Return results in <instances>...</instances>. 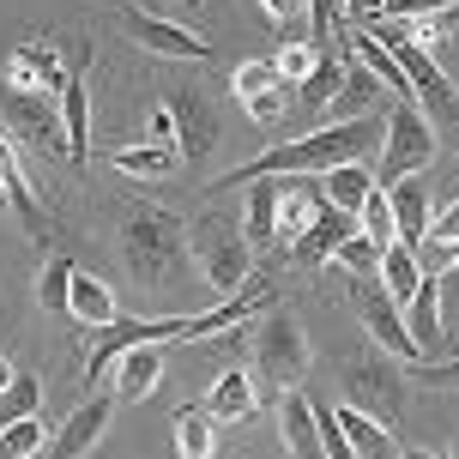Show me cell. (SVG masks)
Returning a JSON list of instances; mask_svg holds the SVG:
<instances>
[{
	"instance_id": "35",
	"label": "cell",
	"mask_w": 459,
	"mask_h": 459,
	"mask_svg": "<svg viewBox=\"0 0 459 459\" xmlns=\"http://www.w3.org/2000/svg\"><path fill=\"white\" fill-rule=\"evenodd\" d=\"M357 230H363V236H368L381 254L393 248V206H387V187H368L363 212H357Z\"/></svg>"
},
{
	"instance_id": "37",
	"label": "cell",
	"mask_w": 459,
	"mask_h": 459,
	"mask_svg": "<svg viewBox=\"0 0 459 459\" xmlns=\"http://www.w3.org/2000/svg\"><path fill=\"white\" fill-rule=\"evenodd\" d=\"M321 55H326V48H315L308 37H290V43L273 55V61H278V79H284V85H302V79L315 73V61H321Z\"/></svg>"
},
{
	"instance_id": "9",
	"label": "cell",
	"mask_w": 459,
	"mask_h": 459,
	"mask_svg": "<svg viewBox=\"0 0 459 459\" xmlns=\"http://www.w3.org/2000/svg\"><path fill=\"white\" fill-rule=\"evenodd\" d=\"M115 405H121V399H115L109 387H91V393H85V399H79V405L67 411V423H61V429L48 436L43 459H85L97 441H103V429H109Z\"/></svg>"
},
{
	"instance_id": "17",
	"label": "cell",
	"mask_w": 459,
	"mask_h": 459,
	"mask_svg": "<svg viewBox=\"0 0 459 459\" xmlns=\"http://www.w3.org/2000/svg\"><path fill=\"white\" fill-rule=\"evenodd\" d=\"M158 381H163V344H134L127 357H115V368H109V393L115 399H152L158 393Z\"/></svg>"
},
{
	"instance_id": "20",
	"label": "cell",
	"mask_w": 459,
	"mask_h": 459,
	"mask_svg": "<svg viewBox=\"0 0 459 459\" xmlns=\"http://www.w3.org/2000/svg\"><path fill=\"white\" fill-rule=\"evenodd\" d=\"M278 423H284V441H290V454H297V459H326L315 399H302V393H284V405H278Z\"/></svg>"
},
{
	"instance_id": "21",
	"label": "cell",
	"mask_w": 459,
	"mask_h": 459,
	"mask_svg": "<svg viewBox=\"0 0 459 459\" xmlns=\"http://www.w3.org/2000/svg\"><path fill=\"white\" fill-rule=\"evenodd\" d=\"M321 206H326L321 182H278V242H297Z\"/></svg>"
},
{
	"instance_id": "4",
	"label": "cell",
	"mask_w": 459,
	"mask_h": 459,
	"mask_svg": "<svg viewBox=\"0 0 459 459\" xmlns=\"http://www.w3.org/2000/svg\"><path fill=\"white\" fill-rule=\"evenodd\" d=\"M187 248H194V266H200V284L224 290V297H242L254 278V248L242 224L224 218V212H200L187 224Z\"/></svg>"
},
{
	"instance_id": "8",
	"label": "cell",
	"mask_w": 459,
	"mask_h": 459,
	"mask_svg": "<svg viewBox=\"0 0 459 459\" xmlns=\"http://www.w3.org/2000/svg\"><path fill=\"white\" fill-rule=\"evenodd\" d=\"M351 297H357V315H363V326H368V339L387 351L393 363H405V368H417L423 357H417V344H411V333H405V315H399V302L375 284V278H351Z\"/></svg>"
},
{
	"instance_id": "11",
	"label": "cell",
	"mask_w": 459,
	"mask_h": 459,
	"mask_svg": "<svg viewBox=\"0 0 459 459\" xmlns=\"http://www.w3.org/2000/svg\"><path fill=\"white\" fill-rule=\"evenodd\" d=\"M127 37H134L139 48L163 55V61H212V43H206V37H194V30H182V24L145 13V6H134V13H127Z\"/></svg>"
},
{
	"instance_id": "7",
	"label": "cell",
	"mask_w": 459,
	"mask_h": 459,
	"mask_svg": "<svg viewBox=\"0 0 459 459\" xmlns=\"http://www.w3.org/2000/svg\"><path fill=\"white\" fill-rule=\"evenodd\" d=\"M344 405L368 411L375 423H393V417L405 411V363H393L387 351L351 363L344 368Z\"/></svg>"
},
{
	"instance_id": "34",
	"label": "cell",
	"mask_w": 459,
	"mask_h": 459,
	"mask_svg": "<svg viewBox=\"0 0 459 459\" xmlns=\"http://www.w3.org/2000/svg\"><path fill=\"white\" fill-rule=\"evenodd\" d=\"M43 411V381L37 375H13V387L0 393V429L19 423V417H37Z\"/></svg>"
},
{
	"instance_id": "32",
	"label": "cell",
	"mask_w": 459,
	"mask_h": 459,
	"mask_svg": "<svg viewBox=\"0 0 459 459\" xmlns=\"http://www.w3.org/2000/svg\"><path fill=\"white\" fill-rule=\"evenodd\" d=\"M43 447H48L43 411H37V417H19V423H6V429H0V459H37Z\"/></svg>"
},
{
	"instance_id": "47",
	"label": "cell",
	"mask_w": 459,
	"mask_h": 459,
	"mask_svg": "<svg viewBox=\"0 0 459 459\" xmlns=\"http://www.w3.org/2000/svg\"><path fill=\"white\" fill-rule=\"evenodd\" d=\"M429 230H436V236H459V200L447 212H436V224H429Z\"/></svg>"
},
{
	"instance_id": "3",
	"label": "cell",
	"mask_w": 459,
	"mask_h": 459,
	"mask_svg": "<svg viewBox=\"0 0 459 459\" xmlns=\"http://www.w3.org/2000/svg\"><path fill=\"white\" fill-rule=\"evenodd\" d=\"M368 37L387 48L393 61H399V73L411 79V97H417V109L429 115V127H436V134H459V91L447 85V73L436 67V55L411 37V24L381 19V24H368Z\"/></svg>"
},
{
	"instance_id": "1",
	"label": "cell",
	"mask_w": 459,
	"mask_h": 459,
	"mask_svg": "<svg viewBox=\"0 0 459 459\" xmlns=\"http://www.w3.org/2000/svg\"><path fill=\"white\" fill-rule=\"evenodd\" d=\"M381 134H387L381 115L326 121V127L290 139V145H273V152H260V158L236 163L230 176H218V187H248V182H266V176H326V169H339V163H368L381 152Z\"/></svg>"
},
{
	"instance_id": "28",
	"label": "cell",
	"mask_w": 459,
	"mask_h": 459,
	"mask_svg": "<svg viewBox=\"0 0 459 459\" xmlns=\"http://www.w3.org/2000/svg\"><path fill=\"white\" fill-rule=\"evenodd\" d=\"M176 447H182V459H212L218 454V417L206 405H182L176 411Z\"/></svg>"
},
{
	"instance_id": "49",
	"label": "cell",
	"mask_w": 459,
	"mask_h": 459,
	"mask_svg": "<svg viewBox=\"0 0 459 459\" xmlns=\"http://www.w3.org/2000/svg\"><path fill=\"white\" fill-rule=\"evenodd\" d=\"M13 375H19V368H13V363H0V393L13 387Z\"/></svg>"
},
{
	"instance_id": "10",
	"label": "cell",
	"mask_w": 459,
	"mask_h": 459,
	"mask_svg": "<svg viewBox=\"0 0 459 459\" xmlns=\"http://www.w3.org/2000/svg\"><path fill=\"white\" fill-rule=\"evenodd\" d=\"M0 127L19 134L24 145H61V152H67L61 97H48V91H6V103H0Z\"/></svg>"
},
{
	"instance_id": "41",
	"label": "cell",
	"mask_w": 459,
	"mask_h": 459,
	"mask_svg": "<svg viewBox=\"0 0 459 459\" xmlns=\"http://www.w3.org/2000/svg\"><path fill=\"white\" fill-rule=\"evenodd\" d=\"M315 417H321L326 459H357V447H351V436H344V423H339V405H315Z\"/></svg>"
},
{
	"instance_id": "5",
	"label": "cell",
	"mask_w": 459,
	"mask_h": 459,
	"mask_svg": "<svg viewBox=\"0 0 459 459\" xmlns=\"http://www.w3.org/2000/svg\"><path fill=\"white\" fill-rule=\"evenodd\" d=\"M254 375L273 393L302 387V375H308V339H302V326H297L290 308H260V315H254Z\"/></svg>"
},
{
	"instance_id": "25",
	"label": "cell",
	"mask_w": 459,
	"mask_h": 459,
	"mask_svg": "<svg viewBox=\"0 0 459 459\" xmlns=\"http://www.w3.org/2000/svg\"><path fill=\"white\" fill-rule=\"evenodd\" d=\"M67 308H73V321L85 326V333H103V326L115 321V297H109V284H103L97 273H73Z\"/></svg>"
},
{
	"instance_id": "22",
	"label": "cell",
	"mask_w": 459,
	"mask_h": 459,
	"mask_svg": "<svg viewBox=\"0 0 459 459\" xmlns=\"http://www.w3.org/2000/svg\"><path fill=\"white\" fill-rule=\"evenodd\" d=\"M0 194L13 200V212H19V224H24V230H37V236H43L48 212H43V200L30 194V182H24L19 158H13V145H6V127H0Z\"/></svg>"
},
{
	"instance_id": "27",
	"label": "cell",
	"mask_w": 459,
	"mask_h": 459,
	"mask_svg": "<svg viewBox=\"0 0 459 459\" xmlns=\"http://www.w3.org/2000/svg\"><path fill=\"white\" fill-rule=\"evenodd\" d=\"M109 163L121 169V176H139V182H152V176H169V169L182 163V152H176V145H152V139H134V145H115Z\"/></svg>"
},
{
	"instance_id": "26",
	"label": "cell",
	"mask_w": 459,
	"mask_h": 459,
	"mask_svg": "<svg viewBox=\"0 0 459 459\" xmlns=\"http://www.w3.org/2000/svg\"><path fill=\"white\" fill-rule=\"evenodd\" d=\"M321 182V194H326V206H339V212H363V200H368V187H375V169L368 163H339V169H326V176H315Z\"/></svg>"
},
{
	"instance_id": "36",
	"label": "cell",
	"mask_w": 459,
	"mask_h": 459,
	"mask_svg": "<svg viewBox=\"0 0 459 459\" xmlns=\"http://www.w3.org/2000/svg\"><path fill=\"white\" fill-rule=\"evenodd\" d=\"M411 254H417V273L423 278H447L459 266V236H436V230H429Z\"/></svg>"
},
{
	"instance_id": "2",
	"label": "cell",
	"mask_w": 459,
	"mask_h": 459,
	"mask_svg": "<svg viewBox=\"0 0 459 459\" xmlns=\"http://www.w3.org/2000/svg\"><path fill=\"white\" fill-rule=\"evenodd\" d=\"M115 248L127 260L134 284L145 290H182L187 266H194V248H187V224L182 212L152 206V200H134L115 224Z\"/></svg>"
},
{
	"instance_id": "24",
	"label": "cell",
	"mask_w": 459,
	"mask_h": 459,
	"mask_svg": "<svg viewBox=\"0 0 459 459\" xmlns=\"http://www.w3.org/2000/svg\"><path fill=\"white\" fill-rule=\"evenodd\" d=\"M254 405H260V393H254V375H242V368L218 375L212 393H206V411L218 423H242V417H254Z\"/></svg>"
},
{
	"instance_id": "13",
	"label": "cell",
	"mask_w": 459,
	"mask_h": 459,
	"mask_svg": "<svg viewBox=\"0 0 459 459\" xmlns=\"http://www.w3.org/2000/svg\"><path fill=\"white\" fill-rule=\"evenodd\" d=\"M387 206H393V242H405V248H417V242L429 236V224H436V200H429V182H423V176L393 182Z\"/></svg>"
},
{
	"instance_id": "6",
	"label": "cell",
	"mask_w": 459,
	"mask_h": 459,
	"mask_svg": "<svg viewBox=\"0 0 459 459\" xmlns=\"http://www.w3.org/2000/svg\"><path fill=\"white\" fill-rule=\"evenodd\" d=\"M441 152V134L429 127V115L417 109V103H399V109L387 115V134H381V182L375 187H393V182H405V176H423L429 163H436Z\"/></svg>"
},
{
	"instance_id": "23",
	"label": "cell",
	"mask_w": 459,
	"mask_h": 459,
	"mask_svg": "<svg viewBox=\"0 0 459 459\" xmlns=\"http://www.w3.org/2000/svg\"><path fill=\"white\" fill-rule=\"evenodd\" d=\"M242 236H248L254 254L278 248V182H248V218H242Z\"/></svg>"
},
{
	"instance_id": "33",
	"label": "cell",
	"mask_w": 459,
	"mask_h": 459,
	"mask_svg": "<svg viewBox=\"0 0 459 459\" xmlns=\"http://www.w3.org/2000/svg\"><path fill=\"white\" fill-rule=\"evenodd\" d=\"M339 85H344V61H339V55H321V61H315V73L297 85V97L308 103V109H326V103L339 97Z\"/></svg>"
},
{
	"instance_id": "30",
	"label": "cell",
	"mask_w": 459,
	"mask_h": 459,
	"mask_svg": "<svg viewBox=\"0 0 459 459\" xmlns=\"http://www.w3.org/2000/svg\"><path fill=\"white\" fill-rule=\"evenodd\" d=\"M417 284H423V273H417V254L405 248V242H393L387 254H381V290H387L399 308L417 297Z\"/></svg>"
},
{
	"instance_id": "43",
	"label": "cell",
	"mask_w": 459,
	"mask_h": 459,
	"mask_svg": "<svg viewBox=\"0 0 459 459\" xmlns=\"http://www.w3.org/2000/svg\"><path fill=\"white\" fill-rule=\"evenodd\" d=\"M260 6H266V19L284 24V30H302V24H308V0H260Z\"/></svg>"
},
{
	"instance_id": "45",
	"label": "cell",
	"mask_w": 459,
	"mask_h": 459,
	"mask_svg": "<svg viewBox=\"0 0 459 459\" xmlns=\"http://www.w3.org/2000/svg\"><path fill=\"white\" fill-rule=\"evenodd\" d=\"M145 139H152V145H176V115H169V103H152V115H145Z\"/></svg>"
},
{
	"instance_id": "46",
	"label": "cell",
	"mask_w": 459,
	"mask_h": 459,
	"mask_svg": "<svg viewBox=\"0 0 459 459\" xmlns=\"http://www.w3.org/2000/svg\"><path fill=\"white\" fill-rule=\"evenodd\" d=\"M344 13L357 24H381V0H344Z\"/></svg>"
},
{
	"instance_id": "14",
	"label": "cell",
	"mask_w": 459,
	"mask_h": 459,
	"mask_svg": "<svg viewBox=\"0 0 459 459\" xmlns=\"http://www.w3.org/2000/svg\"><path fill=\"white\" fill-rule=\"evenodd\" d=\"M30 85L61 97V85H67V61H61V48H55V43L13 48V61H6V91H30Z\"/></svg>"
},
{
	"instance_id": "48",
	"label": "cell",
	"mask_w": 459,
	"mask_h": 459,
	"mask_svg": "<svg viewBox=\"0 0 459 459\" xmlns=\"http://www.w3.org/2000/svg\"><path fill=\"white\" fill-rule=\"evenodd\" d=\"M399 459H441V454H429V447H405Z\"/></svg>"
},
{
	"instance_id": "18",
	"label": "cell",
	"mask_w": 459,
	"mask_h": 459,
	"mask_svg": "<svg viewBox=\"0 0 459 459\" xmlns=\"http://www.w3.org/2000/svg\"><path fill=\"white\" fill-rule=\"evenodd\" d=\"M381 91H387V85H381V79H375V73H368L363 61L344 48V85H339V97L326 103V121H357V115H375V109H381Z\"/></svg>"
},
{
	"instance_id": "50",
	"label": "cell",
	"mask_w": 459,
	"mask_h": 459,
	"mask_svg": "<svg viewBox=\"0 0 459 459\" xmlns=\"http://www.w3.org/2000/svg\"><path fill=\"white\" fill-rule=\"evenodd\" d=\"M454 459H459V447H454Z\"/></svg>"
},
{
	"instance_id": "39",
	"label": "cell",
	"mask_w": 459,
	"mask_h": 459,
	"mask_svg": "<svg viewBox=\"0 0 459 459\" xmlns=\"http://www.w3.org/2000/svg\"><path fill=\"white\" fill-rule=\"evenodd\" d=\"M333 260H339V266H344L351 278H381V248L368 242L363 230H357V236H351V242H344V248L333 254Z\"/></svg>"
},
{
	"instance_id": "29",
	"label": "cell",
	"mask_w": 459,
	"mask_h": 459,
	"mask_svg": "<svg viewBox=\"0 0 459 459\" xmlns=\"http://www.w3.org/2000/svg\"><path fill=\"white\" fill-rule=\"evenodd\" d=\"M339 423H344V436H351V447H357V459H399V454H393L387 423H375L368 411H357V405H339Z\"/></svg>"
},
{
	"instance_id": "16",
	"label": "cell",
	"mask_w": 459,
	"mask_h": 459,
	"mask_svg": "<svg viewBox=\"0 0 459 459\" xmlns=\"http://www.w3.org/2000/svg\"><path fill=\"white\" fill-rule=\"evenodd\" d=\"M85 73H91V48H85L79 67H67V85H61V127H67V158L73 163L91 158V97H85Z\"/></svg>"
},
{
	"instance_id": "44",
	"label": "cell",
	"mask_w": 459,
	"mask_h": 459,
	"mask_svg": "<svg viewBox=\"0 0 459 459\" xmlns=\"http://www.w3.org/2000/svg\"><path fill=\"white\" fill-rule=\"evenodd\" d=\"M417 381H423V387H436V393H459V357H447V363H423Z\"/></svg>"
},
{
	"instance_id": "42",
	"label": "cell",
	"mask_w": 459,
	"mask_h": 459,
	"mask_svg": "<svg viewBox=\"0 0 459 459\" xmlns=\"http://www.w3.org/2000/svg\"><path fill=\"white\" fill-rule=\"evenodd\" d=\"M284 109H290V91H284V85L248 97V121H254V127H278V121H284Z\"/></svg>"
},
{
	"instance_id": "31",
	"label": "cell",
	"mask_w": 459,
	"mask_h": 459,
	"mask_svg": "<svg viewBox=\"0 0 459 459\" xmlns=\"http://www.w3.org/2000/svg\"><path fill=\"white\" fill-rule=\"evenodd\" d=\"M73 273H79V266H73L67 254H55L43 273H37V302H43L48 315H67V321H73V308H67V297H73Z\"/></svg>"
},
{
	"instance_id": "19",
	"label": "cell",
	"mask_w": 459,
	"mask_h": 459,
	"mask_svg": "<svg viewBox=\"0 0 459 459\" xmlns=\"http://www.w3.org/2000/svg\"><path fill=\"white\" fill-rule=\"evenodd\" d=\"M405 333H411L423 363L441 351V278H423V284H417V297L405 302Z\"/></svg>"
},
{
	"instance_id": "40",
	"label": "cell",
	"mask_w": 459,
	"mask_h": 459,
	"mask_svg": "<svg viewBox=\"0 0 459 459\" xmlns=\"http://www.w3.org/2000/svg\"><path fill=\"white\" fill-rule=\"evenodd\" d=\"M326 37L344 43V0H308V43L326 48Z\"/></svg>"
},
{
	"instance_id": "12",
	"label": "cell",
	"mask_w": 459,
	"mask_h": 459,
	"mask_svg": "<svg viewBox=\"0 0 459 459\" xmlns=\"http://www.w3.org/2000/svg\"><path fill=\"white\" fill-rule=\"evenodd\" d=\"M163 103L176 115V152H182V163H200L218 145V109L200 91H176V97H163Z\"/></svg>"
},
{
	"instance_id": "38",
	"label": "cell",
	"mask_w": 459,
	"mask_h": 459,
	"mask_svg": "<svg viewBox=\"0 0 459 459\" xmlns=\"http://www.w3.org/2000/svg\"><path fill=\"white\" fill-rule=\"evenodd\" d=\"M273 85H284V79H278V61H273V55H260V61H242V67H236V79H230V91L242 97V103H248V97H260V91H273Z\"/></svg>"
},
{
	"instance_id": "15",
	"label": "cell",
	"mask_w": 459,
	"mask_h": 459,
	"mask_svg": "<svg viewBox=\"0 0 459 459\" xmlns=\"http://www.w3.org/2000/svg\"><path fill=\"white\" fill-rule=\"evenodd\" d=\"M351 236H357V218H351V212H339V206H321V212H315V224L290 242V260H297V266H326V260H333Z\"/></svg>"
}]
</instances>
